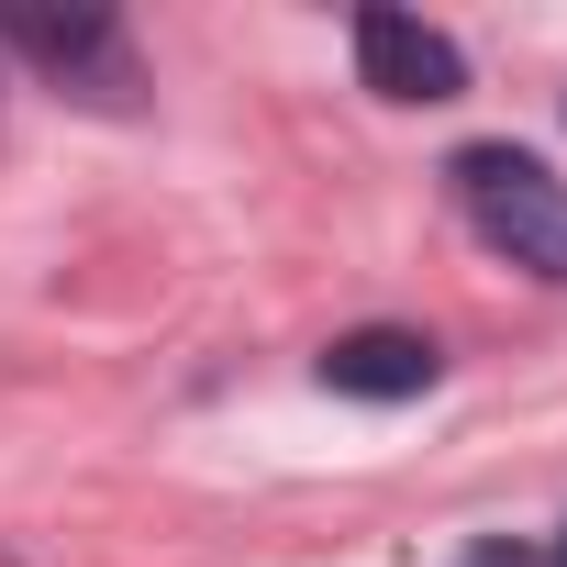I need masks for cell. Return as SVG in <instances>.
<instances>
[{"instance_id": "6da1fadb", "label": "cell", "mask_w": 567, "mask_h": 567, "mask_svg": "<svg viewBox=\"0 0 567 567\" xmlns=\"http://www.w3.org/2000/svg\"><path fill=\"white\" fill-rule=\"evenodd\" d=\"M0 45H23L90 112H145V56H134L123 12H101V0H0Z\"/></svg>"}, {"instance_id": "7a4b0ae2", "label": "cell", "mask_w": 567, "mask_h": 567, "mask_svg": "<svg viewBox=\"0 0 567 567\" xmlns=\"http://www.w3.org/2000/svg\"><path fill=\"white\" fill-rule=\"evenodd\" d=\"M445 178H456L467 223H478L512 267H534V278L567 290V178H545V156H523V145H467Z\"/></svg>"}, {"instance_id": "3957f363", "label": "cell", "mask_w": 567, "mask_h": 567, "mask_svg": "<svg viewBox=\"0 0 567 567\" xmlns=\"http://www.w3.org/2000/svg\"><path fill=\"white\" fill-rule=\"evenodd\" d=\"M357 79H368L379 101H456V90H467V56H456V34H434L423 12L368 0V12H357Z\"/></svg>"}, {"instance_id": "277c9868", "label": "cell", "mask_w": 567, "mask_h": 567, "mask_svg": "<svg viewBox=\"0 0 567 567\" xmlns=\"http://www.w3.org/2000/svg\"><path fill=\"white\" fill-rule=\"evenodd\" d=\"M434 379H445V346L401 334V323H357L323 346V390H346V401H423Z\"/></svg>"}, {"instance_id": "5b68a950", "label": "cell", "mask_w": 567, "mask_h": 567, "mask_svg": "<svg viewBox=\"0 0 567 567\" xmlns=\"http://www.w3.org/2000/svg\"><path fill=\"white\" fill-rule=\"evenodd\" d=\"M478 567H512V556H478Z\"/></svg>"}]
</instances>
